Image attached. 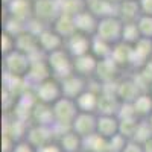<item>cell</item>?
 <instances>
[{"instance_id": "obj_1", "label": "cell", "mask_w": 152, "mask_h": 152, "mask_svg": "<svg viewBox=\"0 0 152 152\" xmlns=\"http://www.w3.org/2000/svg\"><path fill=\"white\" fill-rule=\"evenodd\" d=\"M52 107H53V114H55V128H59L62 131L70 129L76 116L79 114V108L76 105V100L62 96Z\"/></svg>"}, {"instance_id": "obj_2", "label": "cell", "mask_w": 152, "mask_h": 152, "mask_svg": "<svg viewBox=\"0 0 152 152\" xmlns=\"http://www.w3.org/2000/svg\"><path fill=\"white\" fill-rule=\"evenodd\" d=\"M46 61L49 64V69L52 72V78L61 81L67 78V76L73 75V56L67 52L66 49L55 50L52 53L46 55Z\"/></svg>"}, {"instance_id": "obj_3", "label": "cell", "mask_w": 152, "mask_h": 152, "mask_svg": "<svg viewBox=\"0 0 152 152\" xmlns=\"http://www.w3.org/2000/svg\"><path fill=\"white\" fill-rule=\"evenodd\" d=\"M123 26H125V23L117 15L100 18L97 31H96V35L99 38H102V40H105L107 43L114 46V44H117V43L122 41Z\"/></svg>"}, {"instance_id": "obj_4", "label": "cell", "mask_w": 152, "mask_h": 152, "mask_svg": "<svg viewBox=\"0 0 152 152\" xmlns=\"http://www.w3.org/2000/svg\"><path fill=\"white\" fill-rule=\"evenodd\" d=\"M62 14L61 0H35L34 2V18L44 26H52V23Z\"/></svg>"}, {"instance_id": "obj_5", "label": "cell", "mask_w": 152, "mask_h": 152, "mask_svg": "<svg viewBox=\"0 0 152 152\" xmlns=\"http://www.w3.org/2000/svg\"><path fill=\"white\" fill-rule=\"evenodd\" d=\"M32 93L38 102L53 105L58 99L62 97V90H61V82L55 78H49L38 85L32 88Z\"/></svg>"}, {"instance_id": "obj_6", "label": "cell", "mask_w": 152, "mask_h": 152, "mask_svg": "<svg viewBox=\"0 0 152 152\" xmlns=\"http://www.w3.org/2000/svg\"><path fill=\"white\" fill-rule=\"evenodd\" d=\"M5 73L17 76V78H26V75L31 69L32 58L26 53L14 50L8 55H5Z\"/></svg>"}, {"instance_id": "obj_7", "label": "cell", "mask_w": 152, "mask_h": 152, "mask_svg": "<svg viewBox=\"0 0 152 152\" xmlns=\"http://www.w3.org/2000/svg\"><path fill=\"white\" fill-rule=\"evenodd\" d=\"M120 67L114 62L113 58H107V59H99V64L94 73V79L100 84V85H110V84H116L119 76H120Z\"/></svg>"}, {"instance_id": "obj_8", "label": "cell", "mask_w": 152, "mask_h": 152, "mask_svg": "<svg viewBox=\"0 0 152 152\" xmlns=\"http://www.w3.org/2000/svg\"><path fill=\"white\" fill-rule=\"evenodd\" d=\"M91 40H93L91 35L76 32L66 40L64 49L73 58H78V56H82L87 53H91Z\"/></svg>"}, {"instance_id": "obj_9", "label": "cell", "mask_w": 152, "mask_h": 152, "mask_svg": "<svg viewBox=\"0 0 152 152\" xmlns=\"http://www.w3.org/2000/svg\"><path fill=\"white\" fill-rule=\"evenodd\" d=\"M38 43L43 53H52L55 50L64 49L66 40L62 38L52 26H46L40 34H38Z\"/></svg>"}, {"instance_id": "obj_10", "label": "cell", "mask_w": 152, "mask_h": 152, "mask_svg": "<svg viewBox=\"0 0 152 152\" xmlns=\"http://www.w3.org/2000/svg\"><path fill=\"white\" fill-rule=\"evenodd\" d=\"M145 93L137 82V78H126L116 84V94L122 104H132L134 100Z\"/></svg>"}, {"instance_id": "obj_11", "label": "cell", "mask_w": 152, "mask_h": 152, "mask_svg": "<svg viewBox=\"0 0 152 152\" xmlns=\"http://www.w3.org/2000/svg\"><path fill=\"white\" fill-rule=\"evenodd\" d=\"M55 126H41V125H32L29 126V131L26 135V140L35 146L37 149L41 148L50 142L55 140Z\"/></svg>"}, {"instance_id": "obj_12", "label": "cell", "mask_w": 152, "mask_h": 152, "mask_svg": "<svg viewBox=\"0 0 152 152\" xmlns=\"http://www.w3.org/2000/svg\"><path fill=\"white\" fill-rule=\"evenodd\" d=\"M72 129L84 137H88L97 131V114L96 113H82L79 111V114L76 116L73 125H72Z\"/></svg>"}, {"instance_id": "obj_13", "label": "cell", "mask_w": 152, "mask_h": 152, "mask_svg": "<svg viewBox=\"0 0 152 152\" xmlns=\"http://www.w3.org/2000/svg\"><path fill=\"white\" fill-rule=\"evenodd\" d=\"M59 82H61L62 96L69 97V99H73V100H76L88 88L85 85L87 79L82 78V76H79V75H76V73L67 76V78H64V79H61Z\"/></svg>"}, {"instance_id": "obj_14", "label": "cell", "mask_w": 152, "mask_h": 152, "mask_svg": "<svg viewBox=\"0 0 152 152\" xmlns=\"http://www.w3.org/2000/svg\"><path fill=\"white\" fill-rule=\"evenodd\" d=\"M99 64V59L93 53H87L78 58H73V70L76 75L82 76L85 79L94 78V73Z\"/></svg>"}, {"instance_id": "obj_15", "label": "cell", "mask_w": 152, "mask_h": 152, "mask_svg": "<svg viewBox=\"0 0 152 152\" xmlns=\"http://www.w3.org/2000/svg\"><path fill=\"white\" fill-rule=\"evenodd\" d=\"M15 41H17V50L20 52L32 56H37L38 53L41 52L40 49V43H38V35L29 29H26L24 32H21L20 35L15 37Z\"/></svg>"}, {"instance_id": "obj_16", "label": "cell", "mask_w": 152, "mask_h": 152, "mask_svg": "<svg viewBox=\"0 0 152 152\" xmlns=\"http://www.w3.org/2000/svg\"><path fill=\"white\" fill-rule=\"evenodd\" d=\"M8 14L20 21H29L34 17V2L32 0H12L6 5Z\"/></svg>"}, {"instance_id": "obj_17", "label": "cell", "mask_w": 152, "mask_h": 152, "mask_svg": "<svg viewBox=\"0 0 152 152\" xmlns=\"http://www.w3.org/2000/svg\"><path fill=\"white\" fill-rule=\"evenodd\" d=\"M31 122L32 125H41V126H55V114H53V107L49 104L38 102L32 110L31 114Z\"/></svg>"}, {"instance_id": "obj_18", "label": "cell", "mask_w": 152, "mask_h": 152, "mask_svg": "<svg viewBox=\"0 0 152 152\" xmlns=\"http://www.w3.org/2000/svg\"><path fill=\"white\" fill-rule=\"evenodd\" d=\"M120 119L116 114H97V134L105 138H111L119 134Z\"/></svg>"}, {"instance_id": "obj_19", "label": "cell", "mask_w": 152, "mask_h": 152, "mask_svg": "<svg viewBox=\"0 0 152 152\" xmlns=\"http://www.w3.org/2000/svg\"><path fill=\"white\" fill-rule=\"evenodd\" d=\"M75 24H76L78 32H82V34L93 37V35H96V31H97V26H99V18L88 8H85L78 15H75Z\"/></svg>"}, {"instance_id": "obj_20", "label": "cell", "mask_w": 152, "mask_h": 152, "mask_svg": "<svg viewBox=\"0 0 152 152\" xmlns=\"http://www.w3.org/2000/svg\"><path fill=\"white\" fill-rule=\"evenodd\" d=\"M111 58L114 59V62L120 67V69H126L134 64V49L131 44L128 43H117L113 46V53Z\"/></svg>"}, {"instance_id": "obj_21", "label": "cell", "mask_w": 152, "mask_h": 152, "mask_svg": "<svg viewBox=\"0 0 152 152\" xmlns=\"http://www.w3.org/2000/svg\"><path fill=\"white\" fill-rule=\"evenodd\" d=\"M142 15L140 0H123L117 5V17L123 23H132L137 21Z\"/></svg>"}, {"instance_id": "obj_22", "label": "cell", "mask_w": 152, "mask_h": 152, "mask_svg": "<svg viewBox=\"0 0 152 152\" xmlns=\"http://www.w3.org/2000/svg\"><path fill=\"white\" fill-rule=\"evenodd\" d=\"M134 64L135 67H143L146 62H149L152 59V40L151 38H145L142 37L134 46Z\"/></svg>"}, {"instance_id": "obj_23", "label": "cell", "mask_w": 152, "mask_h": 152, "mask_svg": "<svg viewBox=\"0 0 152 152\" xmlns=\"http://www.w3.org/2000/svg\"><path fill=\"white\" fill-rule=\"evenodd\" d=\"M56 142L64 152H82V137L78 135L72 128L59 132Z\"/></svg>"}, {"instance_id": "obj_24", "label": "cell", "mask_w": 152, "mask_h": 152, "mask_svg": "<svg viewBox=\"0 0 152 152\" xmlns=\"http://www.w3.org/2000/svg\"><path fill=\"white\" fill-rule=\"evenodd\" d=\"M99 93L91 88L87 90L76 99V105H78L79 111L82 113H96L97 114V105H99Z\"/></svg>"}, {"instance_id": "obj_25", "label": "cell", "mask_w": 152, "mask_h": 152, "mask_svg": "<svg viewBox=\"0 0 152 152\" xmlns=\"http://www.w3.org/2000/svg\"><path fill=\"white\" fill-rule=\"evenodd\" d=\"M52 28L64 38L67 40L69 37H72L73 34L78 32L76 29V24H75V17L69 15V14H61L53 23H52Z\"/></svg>"}, {"instance_id": "obj_26", "label": "cell", "mask_w": 152, "mask_h": 152, "mask_svg": "<svg viewBox=\"0 0 152 152\" xmlns=\"http://www.w3.org/2000/svg\"><path fill=\"white\" fill-rule=\"evenodd\" d=\"M82 152H110L108 151V138L94 132L82 138Z\"/></svg>"}, {"instance_id": "obj_27", "label": "cell", "mask_w": 152, "mask_h": 152, "mask_svg": "<svg viewBox=\"0 0 152 152\" xmlns=\"http://www.w3.org/2000/svg\"><path fill=\"white\" fill-rule=\"evenodd\" d=\"M135 116L138 119H148L152 114V94L149 91H145L132 102Z\"/></svg>"}, {"instance_id": "obj_28", "label": "cell", "mask_w": 152, "mask_h": 152, "mask_svg": "<svg viewBox=\"0 0 152 152\" xmlns=\"http://www.w3.org/2000/svg\"><path fill=\"white\" fill-rule=\"evenodd\" d=\"M91 53H93L97 59H107V58H111V53H113V44L107 43L105 40L99 38L97 35H93V40H91Z\"/></svg>"}, {"instance_id": "obj_29", "label": "cell", "mask_w": 152, "mask_h": 152, "mask_svg": "<svg viewBox=\"0 0 152 152\" xmlns=\"http://www.w3.org/2000/svg\"><path fill=\"white\" fill-rule=\"evenodd\" d=\"M140 38H142V34H140V29H138V26H137V21L125 23L123 34H122V41L123 43H128V44L134 46Z\"/></svg>"}, {"instance_id": "obj_30", "label": "cell", "mask_w": 152, "mask_h": 152, "mask_svg": "<svg viewBox=\"0 0 152 152\" xmlns=\"http://www.w3.org/2000/svg\"><path fill=\"white\" fill-rule=\"evenodd\" d=\"M140 119L138 117H131V119H120V128H119V134H122L123 137H126L128 140H132L135 131L138 128Z\"/></svg>"}, {"instance_id": "obj_31", "label": "cell", "mask_w": 152, "mask_h": 152, "mask_svg": "<svg viewBox=\"0 0 152 152\" xmlns=\"http://www.w3.org/2000/svg\"><path fill=\"white\" fill-rule=\"evenodd\" d=\"M87 8L85 0H61V12L69 15H78L81 11Z\"/></svg>"}, {"instance_id": "obj_32", "label": "cell", "mask_w": 152, "mask_h": 152, "mask_svg": "<svg viewBox=\"0 0 152 152\" xmlns=\"http://www.w3.org/2000/svg\"><path fill=\"white\" fill-rule=\"evenodd\" d=\"M152 137V126L149 123L148 119H140V123H138V128L135 131V135L132 140L138 142V143H146L149 138Z\"/></svg>"}, {"instance_id": "obj_33", "label": "cell", "mask_w": 152, "mask_h": 152, "mask_svg": "<svg viewBox=\"0 0 152 152\" xmlns=\"http://www.w3.org/2000/svg\"><path fill=\"white\" fill-rule=\"evenodd\" d=\"M137 26L140 29L142 37L151 38L152 40V15H140V18L137 20Z\"/></svg>"}, {"instance_id": "obj_34", "label": "cell", "mask_w": 152, "mask_h": 152, "mask_svg": "<svg viewBox=\"0 0 152 152\" xmlns=\"http://www.w3.org/2000/svg\"><path fill=\"white\" fill-rule=\"evenodd\" d=\"M126 143H128V138L123 137L122 134H117V135L108 138V151L110 152H123Z\"/></svg>"}, {"instance_id": "obj_35", "label": "cell", "mask_w": 152, "mask_h": 152, "mask_svg": "<svg viewBox=\"0 0 152 152\" xmlns=\"http://www.w3.org/2000/svg\"><path fill=\"white\" fill-rule=\"evenodd\" d=\"M11 152H37V148L32 146V145L26 140V138H24V140L17 142V143L14 145V148H12Z\"/></svg>"}, {"instance_id": "obj_36", "label": "cell", "mask_w": 152, "mask_h": 152, "mask_svg": "<svg viewBox=\"0 0 152 152\" xmlns=\"http://www.w3.org/2000/svg\"><path fill=\"white\" fill-rule=\"evenodd\" d=\"M37 152H64V151H62V148L59 146V143L56 140H53V142L41 146V148H38Z\"/></svg>"}, {"instance_id": "obj_37", "label": "cell", "mask_w": 152, "mask_h": 152, "mask_svg": "<svg viewBox=\"0 0 152 152\" xmlns=\"http://www.w3.org/2000/svg\"><path fill=\"white\" fill-rule=\"evenodd\" d=\"M123 152H145V148H143L142 143H138L135 140H128Z\"/></svg>"}, {"instance_id": "obj_38", "label": "cell", "mask_w": 152, "mask_h": 152, "mask_svg": "<svg viewBox=\"0 0 152 152\" xmlns=\"http://www.w3.org/2000/svg\"><path fill=\"white\" fill-rule=\"evenodd\" d=\"M140 8L143 15H152V0H140Z\"/></svg>"}, {"instance_id": "obj_39", "label": "cell", "mask_w": 152, "mask_h": 152, "mask_svg": "<svg viewBox=\"0 0 152 152\" xmlns=\"http://www.w3.org/2000/svg\"><path fill=\"white\" fill-rule=\"evenodd\" d=\"M143 148H145V152H152V137L146 143H143Z\"/></svg>"}, {"instance_id": "obj_40", "label": "cell", "mask_w": 152, "mask_h": 152, "mask_svg": "<svg viewBox=\"0 0 152 152\" xmlns=\"http://www.w3.org/2000/svg\"><path fill=\"white\" fill-rule=\"evenodd\" d=\"M108 2H111L113 5H116V6H117L119 3H122V2H123V0H108Z\"/></svg>"}, {"instance_id": "obj_41", "label": "cell", "mask_w": 152, "mask_h": 152, "mask_svg": "<svg viewBox=\"0 0 152 152\" xmlns=\"http://www.w3.org/2000/svg\"><path fill=\"white\" fill-rule=\"evenodd\" d=\"M148 120H149V123H151V126H152V114H151V116L148 117Z\"/></svg>"}, {"instance_id": "obj_42", "label": "cell", "mask_w": 152, "mask_h": 152, "mask_svg": "<svg viewBox=\"0 0 152 152\" xmlns=\"http://www.w3.org/2000/svg\"><path fill=\"white\" fill-rule=\"evenodd\" d=\"M3 2H5V5H8L9 2H12V0H3Z\"/></svg>"}, {"instance_id": "obj_43", "label": "cell", "mask_w": 152, "mask_h": 152, "mask_svg": "<svg viewBox=\"0 0 152 152\" xmlns=\"http://www.w3.org/2000/svg\"><path fill=\"white\" fill-rule=\"evenodd\" d=\"M149 93L152 94V84H151V87H149Z\"/></svg>"}]
</instances>
